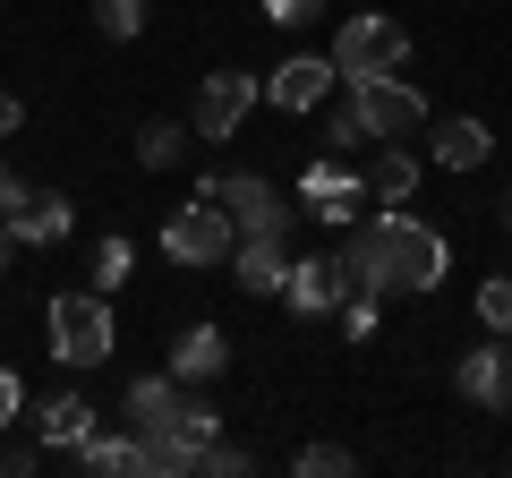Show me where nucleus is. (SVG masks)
Instances as JSON below:
<instances>
[{"label": "nucleus", "instance_id": "obj_1", "mask_svg": "<svg viewBox=\"0 0 512 478\" xmlns=\"http://www.w3.org/2000/svg\"><path fill=\"white\" fill-rule=\"evenodd\" d=\"M43 342H52L60 368H103L111 350H120V325H111V291L77 282V291H52L43 308Z\"/></svg>", "mask_w": 512, "mask_h": 478}, {"label": "nucleus", "instance_id": "obj_2", "mask_svg": "<svg viewBox=\"0 0 512 478\" xmlns=\"http://www.w3.org/2000/svg\"><path fill=\"white\" fill-rule=\"evenodd\" d=\"M367 231H376V257H384V282H393V291H436V282L453 274V248H444L436 222L402 214V205H384Z\"/></svg>", "mask_w": 512, "mask_h": 478}, {"label": "nucleus", "instance_id": "obj_3", "mask_svg": "<svg viewBox=\"0 0 512 478\" xmlns=\"http://www.w3.org/2000/svg\"><path fill=\"white\" fill-rule=\"evenodd\" d=\"M402 60H410V26L402 18L359 9V18L333 26V77H342V86H359V77H393Z\"/></svg>", "mask_w": 512, "mask_h": 478}, {"label": "nucleus", "instance_id": "obj_4", "mask_svg": "<svg viewBox=\"0 0 512 478\" xmlns=\"http://www.w3.org/2000/svg\"><path fill=\"white\" fill-rule=\"evenodd\" d=\"M197 197H214L222 214L239 222V239H256V231H265V239H291V222H299L291 205H282V188L256 180V171H205Z\"/></svg>", "mask_w": 512, "mask_h": 478}, {"label": "nucleus", "instance_id": "obj_5", "mask_svg": "<svg viewBox=\"0 0 512 478\" xmlns=\"http://www.w3.org/2000/svg\"><path fill=\"white\" fill-rule=\"evenodd\" d=\"M231 248H239V222L214 197H188L163 214V257L171 265H231Z\"/></svg>", "mask_w": 512, "mask_h": 478}, {"label": "nucleus", "instance_id": "obj_6", "mask_svg": "<svg viewBox=\"0 0 512 478\" xmlns=\"http://www.w3.org/2000/svg\"><path fill=\"white\" fill-rule=\"evenodd\" d=\"M350 111H359V129L376 137V146H384V137H419L427 120H436L427 94L410 86L402 69H393V77H359V86H350Z\"/></svg>", "mask_w": 512, "mask_h": 478}, {"label": "nucleus", "instance_id": "obj_7", "mask_svg": "<svg viewBox=\"0 0 512 478\" xmlns=\"http://www.w3.org/2000/svg\"><path fill=\"white\" fill-rule=\"evenodd\" d=\"M214 436H222V410H214V402H180V419L146 436V478H188Z\"/></svg>", "mask_w": 512, "mask_h": 478}, {"label": "nucleus", "instance_id": "obj_8", "mask_svg": "<svg viewBox=\"0 0 512 478\" xmlns=\"http://www.w3.org/2000/svg\"><path fill=\"white\" fill-rule=\"evenodd\" d=\"M256 111V77L248 69H214L197 77V103H188V129L205 137V146H222V137H239V120Z\"/></svg>", "mask_w": 512, "mask_h": 478}, {"label": "nucleus", "instance_id": "obj_9", "mask_svg": "<svg viewBox=\"0 0 512 478\" xmlns=\"http://www.w3.org/2000/svg\"><path fill=\"white\" fill-rule=\"evenodd\" d=\"M299 205H308L325 231H350V222H359V205H367V180L342 163V154H316V163L299 171Z\"/></svg>", "mask_w": 512, "mask_h": 478}, {"label": "nucleus", "instance_id": "obj_10", "mask_svg": "<svg viewBox=\"0 0 512 478\" xmlns=\"http://www.w3.org/2000/svg\"><path fill=\"white\" fill-rule=\"evenodd\" d=\"M333 86H342V77H333V52H291L274 77H265V103L274 111H325Z\"/></svg>", "mask_w": 512, "mask_h": 478}, {"label": "nucleus", "instance_id": "obj_11", "mask_svg": "<svg viewBox=\"0 0 512 478\" xmlns=\"http://www.w3.org/2000/svg\"><path fill=\"white\" fill-rule=\"evenodd\" d=\"M342 299H350L342 257H291V274H282V308L291 316H333Z\"/></svg>", "mask_w": 512, "mask_h": 478}, {"label": "nucleus", "instance_id": "obj_12", "mask_svg": "<svg viewBox=\"0 0 512 478\" xmlns=\"http://www.w3.org/2000/svg\"><path fill=\"white\" fill-rule=\"evenodd\" d=\"M453 385H461V402H478V410H504L512 402V350H504V333H487V350H461Z\"/></svg>", "mask_w": 512, "mask_h": 478}, {"label": "nucleus", "instance_id": "obj_13", "mask_svg": "<svg viewBox=\"0 0 512 478\" xmlns=\"http://www.w3.org/2000/svg\"><path fill=\"white\" fill-rule=\"evenodd\" d=\"M427 154H436V171H487L495 129L487 120H427Z\"/></svg>", "mask_w": 512, "mask_h": 478}, {"label": "nucleus", "instance_id": "obj_14", "mask_svg": "<svg viewBox=\"0 0 512 478\" xmlns=\"http://www.w3.org/2000/svg\"><path fill=\"white\" fill-rule=\"evenodd\" d=\"M180 402H188V393H180V376H128V385H120V419L137 427V436L171 427V419H180Z\"/></svg>", "mask_w": 512, "mask_h": 478}, {"label": "nucleus", "instance_id": "obj_15", "mask_svg": "<svg viewBox=\"0 0 512 478\" xmlns=\"http://www.w3.org/2000/svg\"><path fill=\"white\" fill-rule=\"evenodd\" d=\"M69 461H77L86 478H146V436H137V427H120V436H103V427H94Z\"/></svg>", "mask_w": 512, "mask_h": 478}, {"label": "nucleus", "instance_id": "obj_16", "mask_svg": "<svg viewBox=\"0 0 512 478\" xmlns=\"http://www.w3.org/2000/svg\"><path fill=\"white\" fill-rule=\"evenodd\" d=\"M69 231H77V205L60 197V188L52 197H26L18 214H9V239H18V248H60Z\"/></svg>", "mask_w": 512, "mask_h": 478}, {"label": "nucleus", "instance_id": "obj_17", "mask_svg": "<svg viewBox=\"0 0 512 478\" xmlns=\"http://www.w3.org/2000/svg\"><path fill=\"white\" fill-rule=\"evenodd\" d=\"M282 274H291V239H265V231H256V239H239V248H231V282H239V291H282Z\"/></svg>", "mask_w": 512, "mask_h": 478}, {"label": "nucleus", "instance_id": "obj_18", "mask_svg": "<svg viewBox=\"0 0 512 478\" xmlns=\"http://www.w3.org/2000/svg\"><path fill=\"white\" fill-rule=\"evenodd\" d=\"M222 368H231V342H222V325H188L180 342H171V376H180V385H214Z\"/></svg>", "mask_w": 512, "mask_h": 478}, {"label": "nucleus", "instance_id": "obj_19", "mask_svg": "<svg viewBox=\"0 0 512 478\" xmlns=\"http://www.w3.org/2000/svg\"><path fill=\"white\" fill-rule=\"evenodd\" d=\"M35 436H43V453H77V444L94 436V402L86 393H52V402L35 410Z\"/></svg>", "mask_w": 512, "mask_h": 478}, {"label": "nucleus", "instance_id": "obj_20", "mask_svg": "<svg viewBox=\"0 0 512 478\" xmlns=\"http://www.w3.org/2000/svg\"><path fill=\"white\" fill-rule=\"evenodd\" d=\"M410 188H419V154H410L402 137H384L376 171H367V197H384V205H410Z\"/></svg>", "mask_w": 512, "mask_h": 478}, {"label": "nucleus", "instance_id": "obj_21", "mask_svg": "<svg viewBox=\"0 0 512 478\" xmlns=\"http://www.w3.org/2000/svg\"><path fill=\"white\" fill-rule=\"evenodd\" d=\"M188 137H197L188 120H146V129H137V163H146V171H180L188 163Z\"/></svg>", "mask_w": 512, "mask_h": 478}, {"label": "nucleus", "instance_id": "obj_22", "mask_svg": "<svg viewBox=\"0 0 512 478\" xmlns=\"http://www.w3.org/2000/svg\"><path fill=\"white\" fill-rule=\"evenodd\" d=\"M128 274H137V248H128L120 231H111V239H94V265H86V282H94V291H120Z\"/></svg>", "mask_w": 512, "mask_h": 478}, {"label": "nucleus", "instance_id": "obj_23", "mask_svg": "<svg viewBox=\"0 0 512 478\" xmlns=\"http://www.w3.org/2000/svg\"><path fill=\"white\" fill-rule=\"evenodd\" d=\"M94 26H103L111 43H137L146 35V0H94Z\"/></svg>", "mask_w": 512, "mask_h": 478}, {"label": "nucleus", "instance_id": "obj_24", "mask_svg": "<svg viewBox=\"0 0 512 478\" xmlns=\"http://www.w3.org/2000/svg\"><path fill=\"white\" fill-rule=\"evenodd\" d=\"M291 470L299 478H350V470H359V453H342V444H299Z\"/></svg>", "mask_w": 512, "mask_h": 478}, {"label": "nucleus", "instance_id": "obj_25", "mask_svg": "<svg viewBox=\"0 0 512 478\" xmlns=\"http://www.w3.org/2000/svg\"><path fill=\"white\" fill-rule=\"evenodd\" d=\"M478 325H487V333H512V274H487V282H478Z\"/></svg>", "mask_w": 512, "mask_h": 478}, {"label": "nucleus", "instance_id": "obj_26", "mask_svg": "<svg viewBox=\"0 0 512 478\" xmlns=\"http://www.w3.org/2000/svg\"><path fill=\"white\" fill-rule=\"evenodd\" d=\"M197 470H205V478H248L256 453H248V444H222V436H214V444L197 453Z\"/></svg>", "mask_w": 512, "mask_h": 478}, {"label": "nucleus", "instance_id": "obj_27", "mask_svg": "<svg viewBox=\"0 0 512 478\" xmlns=\"http://www.w3.org/2000/svg\"><path fill=\"white\" fill-rule=\"evenodd\" d=\"M376 316H384V291H350V299H342V333H350V342H367Z\"/></svg>", "mask_w": 512, "mask_h": 478}, {"label": "nucleus", "instance_id": "obj_28", "mask_svg": "<svg viewBox=\"0 0 512 478\" xmlns=\"http://www.w3.org/2000/svg\"><path fill=\"white\" fill-rule=\"evenodd\" d=\"M350 146H367V129H359V111H333V120H325V154H350Z\"/></svg>", "mask_w": 512, "mask_h": 478}, {"label": "nucleus", "instance_id": "obj_29", "mask_svg": "<svg viewBox=\"0 0 512 478\" xmlns=\"http://www.w3.org/2000/svg\"><path fill=\"white\" fill-rule=\"evenodd\" d=\"M265 18L274 26H308V18H325V0H265Z\"/></svg>", "mask_w": 512, "mask_h": 478}, {"label": "nucleus", "instance_id": "obj_30", "mask_svg": "<svg viewBox=\"0 0 512 478\" xmlns=\"http://www.w3.org/2000/svg\"><path fill=\"white\" fill-rule=\"evenodd\" d=\"M26 419V385H18V376H9V368H0V436H9V427H18Z\"/></svg>", "mask_w": 512, "mask_h": 478}, {"label": "nucleus", "instance_id": "obj_31", "mask_svg": "<svg viewBox=\"0 0 512 478\" xmlns=\"http://www.w3.org/2000/svg\"><path fill=\"white\" fill-rule=\"evenodd\" d=\"M26 470H43V453H35V444H9V436H0V478H26Z\"/></svg>", "mask_w": 512, "mask_h": 478}, {"label": "nucleus", "instance_id": "obj_32", "mask_svg": "<svg viewBox=\"0 0 512 478\" xmlns=\"http://www.w3.org/2000/svg\"><path fill=\"white\" fill-rule=\"evenodd\" d=\"M26 197H35V188H26V180H18V171H9V163H0V214H18Z\"/></svg>", "mask_w": 512, "mask_h": 478}, {"label": "nucleus", "instance_id": "obj_33", "mask_svg": "<svg viewBox=\"0 0 512 478\" xmlns=\"http://www.w3.org/2000/svg\"><path fill=\"white\" fill-rule=\"evenodd\" d=\"M18 129H26V103H18L9 86H0V137H18Z\"/></svg>", "mask_w": 512, "mask_h": 478}, {"label": "nucleus", "instance_id": "obj_34", "mask_svg": "<svg viewBox=\"0 0 512 478\" xmlns=\"http://www.w3.org/2000/svg\"><path fill=\"white\" fill-rule=\"evenodd\" d=\"M9 257H18V239H9V214H0V282H9Z\"/></svg>", "mask_w": 512, "mask_h": 478}, {"label": "nucleus", "instance_id": "obj_35", "mask_svg": "<svg viewBox=\"0 0 512 478\" xmlns=\"http://www.w3.org/2000/svg\"><path fill=\"white\" fill-rule=\"evenodd\" d=\"M504 231H512V197H504Z\"/></svg>", "mask_w": 512, "mask_h": 478}, {"label": "nucleus", "instance_id": "obj_36", "mask_svg": "<svg viewBox=\"0 0 512 478\" xmlns=\"http://www.w3.org/2000/svg\"><path fill=\"white\" fill-rule=\"evenodd\" d=\"M504 410H512V402H504Z\"/></svg>", "mask_w": 512, "mask_h": 478}]
</instances>
